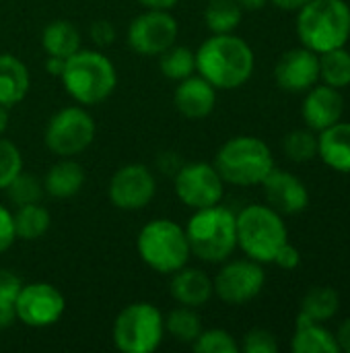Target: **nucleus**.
<instances>
[{
    "label": "nucleus",
    "instance_id": "1",
    "mask_svg": "<svg viewBox=\"0 0 350 353\" xmlns=\"http://www.w3.org/2000/svg\"><path fill=\"white\" fill-rule=\"evenodd\" d=\"M254 66V50L233 33H212L196 50V72L215 89H237L245 85Z\"/></svg>",
    "mask_w": 350,
    "mask_h": 353
},
{
    "label": "nucleus",
    "instance_id": "2",
    "mask_svg": "<svg viewBox=\"0 0 350 353\" xmlns=\"http://www.w3.org/2000/svg\"><path fill=\"white\" fill-rule=\"evenodd\" d=\"M60 81L66 93L80 105L105 101L116 85L118 72L113 62L97 50H78L64 62Z\"/></svg>",
    "mask_w": 350,
    "mask_h": 353
},
{
    "label": "nucleus",
    "instance_id": "3",
    "mask_svg": "<svg viewBox=\"0 0 350 353\" xmlns=\"http://www.w3.org/2000/svg\"><path fill=\"white\" fill-rule=\"evenodd\" d=\"M297 35L301 46L316 54L347 46L350 6L344 0H309L297 10Z\"/></svg>",
    "mask_w": 350,
    "mask_h": 353
},
{
    "label": "nucleus",
    "instance_id": "4",
    "mask_svg": "<svg viewBox=\"0 0 350 353\" xmlns=\"http://www.w3.org/2000/svg\"><path fill=\"white\" fill-rule=\"evenodd\" d=\"M190 252L204 263H225L237 248V219L227 207L196 209L184 228Z\"/></svg>",
    "mask_w": 350,
    "mask_h": 353
},
{
    "label": "nucleus",
    "instance_id": "5",
    "mask_svg": "<svg viewBox=\"0 0 350 353\" xmlns=\"http://www.w3.org/2000/svg\"><path fill=\"white\" fill-rule=\"evenodd\" d=\"M215 168L227 184L258 186L274 170L270 147L250 134L229 139L215 157Z\"/></svg>",
    "mask_w": 350,
    "mask_h": 353
},
{
    "label": "nucleus",
    "instance_id": "6",
    "mask_svg": "<svg viewBox=\"0 0 350 353\" xmlns=\"http://www.w3.org/2000/svg\"><path fill=\"white\" fill-rule=\"evenodd\" d=\"M237 219V246L256 263H272L278 248L289 242L283 215L268 205H250Z\"/></svg>",
    "mask_w": 350,
    "mask_h": 353
},
{
    "label": "nucleus",
    "instance_id": "7",
    "mask_svg": "<svg viewBox=\"0 0 350 353\" xmlns=\"http://www.w3.org/2000/svg\"><path fill=\"white\" fill-rule=\"evenodd\" d=\"M136 250L146 267L163 275L186 267L192 254L186 230L171 219H153L146 223L136 238Z\"/></svg>",
    "mask_w": 350,
    "mask_h": 353
},
{
    "label": "nucleus",
    "instance_id": "8",
    "mask_svg": "<svg viewBox=\"0 0 350 353\" xmlns=\"http://www.w3.org/2000/svg\"><path fill=\"white\" fill-rule=\"evenodd\" d=\"M113 343L122 353H153L165 337V316L149 302L128 304L113 323Z\"/></svg>",
    "mask_w": 350,
    "mask_h": 353
},
{
    "label": "nucleus",
    "instance_id": "9",
    "mask_svg": "<svg viewBox=\"0 0 350 353\" xmlns=\"http://www.w3.org/2000/svg\"><path fill=\"white\" fill-rule=\"evenodd\" d=\"M95 139V120L80 105L58 110L45 126V147L58 157H74L83 153Z\"/></svg>",
    "mask_w": 350,
    "mask_h": 353
},
{
    "label": "nucleus",
    "instance_id": "10",
    "mask_svg": "<svg viewBox=\"0 0 350 353\" xmlns=\"http://www.w3.org/2000/svg\"><path fill=\"white\" fill-rule=\"evenodd\" d=\"M173 184L177 199L194 211L219 205L225 194V180L217 168L206 161L184 163L175 172Z\"/></svg>",
    "mask_w": 350,
    "mask_h": 353
},
{
    "label": "nucleus",
    "instance_id": "11",
    "mask_svg": "<svg viewBox=\"0 0 350 353\" xmlns=\"http://www.w3.org/2000/svg\"><path fill=\"white\" fill-rule=\"evenodd\" d=\"M266 283V273L262 263L252 259L231 261L221 267L217 277L212 279V290L229 306H243L260 296Z\"/></svg>",
    "mask_w": 350,
    "mask_h": 353
},
{
    "label": "nucleus",
    "instance_id": "12",
    "mask_svg": "<svg viewBox=\"0 0 350 353\" xmlns=\"http://www.w3.org/2000/svg\"><path fill=\"white\" fill-rule=\"evenodd\" d=\"M14 310L17 321H21L23 325L31 329H45L62 319L66 310V300L56 285L35 281L21 285Z\"/></svg>",
    "mask_w": 350,
    "mask_h": 353
},
{
    "label": "nucleus",
    "instance_id": "13",
    "mask_svg": "<svg viewBox=\"0 0 350 353\" xmlns=\"http://www.w3.org/2000/svg\"><path fill=\"white\" fill-rule=\"evenodd\" d=\"M128 46L140 56H159L177 39V21L169 10L146 8L128 27Z\"/></svg>",
    "mask_w": 350,
    "mask_h": 353
},
{
    "label": "nucleus",
    "instance_id": "14",
    "mask_svg": "<svg viewBox=\"0 0 350 353\" xmlns=\"http://www.w3.org/2000/svg\"><path fill=\"white\" fill-rule=\"evenodd\" d=\"M157 192V182L153 172L142 163L122 165L109 180L107 196L113 207L122 211L144 209Z\"/></svg>",
    "mask_w": 350,
    "mask_h": 353
},
{
    "label": "nucleus",
    "instance_id": "15",
    "mask_svg": "<svg viewBox=\"0 0 350 353\" xmlns=\"http://www.w3.org/2000/svg\"><path fill=\"white\" fill-rule=\"evenodd\" d=\"M274 81L283 91L303 93L320 81V54L309 48L285 52L274 66Z\"/></svg>",
    "mask_w": 350,
    "mask_h": 353
},
{
    "label": "nucleus",
    "instance_id": "16",
    "mask_svg": "<svg viewBox=\"0 0 350 353\" xmlns=\"http://www.w3.org/2000/svg\"><path fill=\"white\" fill-rule=\"evenodd\" d=\"M262 188H264V196H266L268 207H272L281 215H297V213L305 211L309 205L307 186L297 176H293L291 172L274 168L264 178Z\"/></svg>",
    "mask_w": 350,
    "mask_h": 353
},
{
    "label": "nucleus",
    "instance_id": "17",
    "mask_svg": "<svg viewBox=\"0 0 350 353\" xmlns=\"http://www.w3.org/2000/svg\"><path fill=\"white\" fill-rule=\"evenodd\" d=\"M344 112V97L340 89L330 85H314L307 89V95L301 105V116L311 130H324L336 124Z\"/></svg>",
    "mask_w": 350,
    "mask_h": 353
},
{
    "label": "nucleus",
    "instance_id": "18",
    "mask_svg": "<svg viewBox=\"0 0 350 353\" xmlns=\"http://www.w3.org/2000/svg\"><path fill=\"white\" fill-rule=\"evenodd\" d=\"M173 103L177 112L190 120L206 118L217 105V89L204 77H188L179 81L173 93Z\"/></svg>",
    "mask_w": 350,
    "mask_h": 353
},
{
    "label": "nucleus",
    "instance_id": "19",
    "mask_svg": "<svg viewBox=\"0 0 350 353\" xmlns=\"http://www.w3.org/2000/svg\"><path fill=\"white\" fill-rule=\"evenodd\" d=\"M171 275V296L179 306L202 308L215 294L212 279L200 269L182 267Z\"/></svg>",
    "mask_w": 350,
    "mask_h": 353
},
{
    "label": "nucleus",
    "instance_id": "20",
    "mask_svg": "<svg viewBox=\"0 0 350 353\" xmlns=\"http://www.w3.org/2000/svg\"><path fill=\"white\" fill-rule=\"evenodd\" d=\"M318 157H322L328 168L340 174H350V122L338 120L336 124L320 130Z\"/></svg>",
    "mask_w": 350,
    "mask_h": 353
},
{
    "label": "nucleus",
    "instance_id": "21",
    "mask_svg": "<svg viewBox=\"0 0 350 353\" xmlns=\"http://www.w3.org/2000/svg\"><path fill=\"white\" fill-rule=\"evenodd\" d=\"M83 184H85V170L72 157H62L58 163H54L47 170L43 178V190L54 199H70L80 192Z\"/></svg>",
    "mask_w": 350,
    "mask_h": 353
},
{
    "label": "nucleus",
    "instance_id": "22",
    "mask_svg": "<svg viewBox=\"0 0 350 353\" xmlns=\"http://www.w3.org/2000/svg\"><path fill=\"white\" fill-rule=\"evenodd\" d=\"M31 79L27 66L12 54H0V105H14L25 99Z\"/></svg>",
    "mask_w": 350,
    "mask_h": 353
},
{
    "label": "nucleus",
    "instance_id": "23",
    "mask_svg": "<svg viewBox=\"0 0 350 353\" xmlns=\"http://www.w3.org/2000/svg\"><path fill=\"white\" fill-rule=\"evenodd\" d=\"M41 46L47 56L56 58H70L74 52L80 50V33L74 27V23L58 19L45 25L41 33Z\"/></svg>",
    "mask_w": 350,
    "mask_h": 353
},
{
    "label": "nucleus",
    "instance_id": "24",
    "mask_svg": "<svg viewBox=\"0 0 350 353\" xmlns=\"http://www.w3.org/2000/svg\"><path fill=\"white\" fill-rule=\"evenodd\" d=\"M12 223H14V236L19 240L31 242V240H39L50 230L52 215L39 203L21 205L12 213Z\"/></svg>",
    "mask_w": 350,
    "mask_h": 353
},
{
    "label": "nucleus",
    "instance_id": "25",
    "mask_svg": "<svg viewBox=\"0 0 350 353\" xmlns=\"http://www.w3.org/2000/svg\"><path fill=\"white\" fill-rule=\"evenodd\" d=\"M295 353H338L340 345L336 335L330 333L324 323H309L295 327V337L291 343Z\"/></svg>",
    "mask_w": 350,
    "mask_h": 353
},
{
    "label": "nucleus",
    "instance_id": "26",
    "mask_svg": "<svg viewBox=\"0 0 350 353\" xmlns=\"http://www.w3.org/2000/svg\"><path fill=\"white\" fill-rule=\"evenodd\" d=\"M340 310V296L332 288H311L303 300H301V310L307 314L314 323H326L334 319Z\"/></svg>",
    "mask_w": 350,
    "mask_h": 353
},
{
    "label": "nucleus",
    "instance_id": "27",
    "mask_svg": "<svg viewBox=\"0 0 350 353\" xmlns=\"http://www.w3.org/2000/svg\"><path fill=\"white\" fill-rule=\"evenodd\" d=\"M320 79L324 85L344 89L350 85V52L342 48L320 54Z\"/></svg>",
    "mask_w": 350,
    "mask_h": 353
},
{
    "label": "nucleus",
    "instance_id": "28",
    "mask_svg": "<svg viewBox=\"0 0 350 353\" xmlns=\"http://www.w3.org/2000/svg\"><path fill=\"white\" fill-rule=\"evenodd\" d=\"M165 333H169L179 343H194L202 333V321L196 308L177 306L165 319Z\"/></svg>",
    "mask_w": 350,
    "mask_h": 353
},
{
    "label": "nucleus",
    "instance_id": "29",
    "mask_svg": "<svg viewBox=\"0 0 350 353\" xmlns=\"http://www.w3.org/2000/svg\"><path fill=\"white\" fill-rule=\"evenodd\" d=\"M243 10L235 0H210L204 10L206 27L212 33H233L241 23Z\"/></svg>",
    "mask_w": 350,
    "mask_h": 353
},
{
    "label": "nucleus",
    "instance_id": "30",
    "mask_svg": "<svg viewBox=\"0 0 350 353\" xmlns=\"http://www.w3.org/2000/svg\"><path fill=\"white\" fill-rule=\"evenodd\" d=\"M159 68L171 81H184L196 72V52L184 46H171L159 54Z\"/></svg>",
    "mask_w": 350,
    "mask_h": 353
},
{
    "label": "nucleus",
    "instance_id": "31",
    "mask_svg": "<svg viewBox=\"0 0 350 353\" xmlns=\"http://www.w3.org/2000/svg\"><path fill=\"white\" fill-rule=\"evenodd\" d=\"M21 279L6 269H0V329H8L17 321V296L21 290Z\"/></svg>",
    "mask_w": 350,
    "mask_h": 353
},
{
    "label": "nucleus",
    "instance_id": "32",
    "mask_svg": "<svg viewBox=\"0 0 350 353\" xmlns=\"http://www.w3.org/2000/svg\"><path fill=\"white\" fill-rule=\"evenodd\" d=\"M283 149L291 161H311L314 157H318V137L311 130H293L285 137Z\"/></svg>",
    "mask_w": 350,
    "mask_h": 353
},
{
    "label": "nucleus",
    "instance_id": "33",
    "mask_svg": "<svg viewBox=\"0 0 350 353\" xmlns=\"http://www.w3.org/2000/svg\"><path fill=\"white\" fill-rule=\"evenodd\" d=\"M8 201L17 207L21 205H31V203H39L43 196V182H39L37 178L29 176V174H19L6 188Z\"/></svg>",
    "mask_w": 350,
    "mask_h": 353
},
{
    "label": "nucleus",
    "instance_id": "34",
    "mask_svg": "<svg viewBox=\"0 0 350 353\" xmlns=\"http://www.w3.org/2000/svg\"><path fill=\"white\" fill-rule=\"evenodd\" d=\"M194 352L198 353H237L239 345L233 339V335L225 329H208L198 335V339L192 343Z\"/></svg>",
    "mask_w": 350,
    "mask_h": 353
},
{
    "label": "nucleus",
    "instance_id": "35",
    "mask_svg": "<svg viewBox=\"0 0 350 353\" xmlns=\"http://www.w3.org/2000/svg\"><path fill=\"white\" fill-rule=\"evenodd\" d=\"M23 172V155L14 143L0 137V190Z\"/></svg>",
    "mask_w": 350,
    "mask_h": 353
},
{
    "label": "nucleus",
    "instance_id": "36",
    "mask_svg": "<svg viewBox=\"0 0 350 353\" xmlns=\"http://www.w3.org/2000/svg\"><path fill=\"white\" fill-rule=\"evenodd\" d=\"M245 353H276L278 352V343L274 333L266 331V329H252L245 333L241 347Z\"/></svg>",
    "mask_w": 350,
    "mask_h": 353
},
{
    "label": "nucleus",
    "instance_id": "37",
    "mask_svg": "<svg viewBox=\"0 0 350 353\" xmlns=\"http://www.w3.org/2000/svg\"><path fill=\"white\" fill-rule=\"evenodd\" d=\"M89 35H91V39H93L95 46L105 48V46H111L113 43V39H116V27L109 21L99 19V21L91 23Z\"/></svg>",
    "mask_w": 350,
    "mask_h": 353
},
{
    "label": "nucleus",
    "instance_id": "38",
    "mask_svg": "<svg viewBox=\"0 0 350 353\" xmlns=\"http://www.w3.org/2000/svg\"><path fill=\"white\" fill-rule=\"evenodd\" d=\"M17 240L14 236V223H12V213L0 205V254L6 252L12 242Z\"/></svg>",
    "mask_w": 350,
    "mask_h": 353
},
{
    "label": "nucleus",
    "instance_id": "39",
    "mask_svg": "<svg viewBox=\"0 0 350 353\" xmlns=\"http://www.w3.org/2000/svg\"><path fill=\"white\" fill-rule=\"evenodd\" d=\"M272 263H276L285 271H293V269H297L301 265V252L291 242H285L278 248V252H276V256H274Z\"/></svg>",
    "mask_w": 350,
    "mask_h": 353
},
{
    "label": "nucleus",
    "instance_id": "40",
    "mask_svg": "<svg viewBox=\"0 0 350 353\" xmlns=\"http://www.w3.org/2000/svg\"><path fill=\"white\" fill-rule=\"evenodd\" d=\"M336 341H338V345H340L342 352L350 353V319H347V321L340 325V329H338V333H336Z\"/></svg>",
    "mask_w": 350,
    "mask_h": 353
},
{
    "label": "nucleus",
    "instance_id": "41",
    "mask_svg": "<svg viewBox=\"0 0 350 353\" xmlns=\"http://www.w3.org/2000/svg\"><path fill=\"white\" fill-rule=\"evenodd\" d=\"M64 58H56V56H47V60H45V70L50 72V74H54V77H58L60 79V74H62V70H64Z\"/></svg>",
    "mask_w": 350,
    "mask_h": 353
},
{
    "label": "nucleus",
    "instance_id": "42",
    "mask_svg": "<svg viewBox=\"0 0 350 353\" xmlns=\"http://www.w3.org/2000/svg\"><path fill=\"white\" fill-rule=\"evenodd\" d=\"M146 8H157V10H171L179 0H138Z\"/></svg>",
    "mask_w": 350,
    "mask_h": 353
},
{
    "label": "nucleus",
    "instance_id": "43",
    "mask_svg": "<svg viewBox=\"0 0 350 353\" xmlns=\"http://www.w3.org/2000/svg\"><path fill=\"white\" fill-rule=\"evenodd\" d=\"M274 6H278L281 10H299L303 4H307L309 0H270Z\"/></svg>",
    "mask_w": 350,
    "mask_h": 353
},
{
    "label": "nucleus",
    "instance_id": "44",
    "mask_svg": "<svg viewBox=\"0 0 350 353\" xmlns=\"http://www.w3.org/2000/svg\"><path fill=\"white\" fill-rule=\"evenodd\" d=\"M235 2L241 6V10H260V8H264V4L268 0H235Z\"/></svg>",
    "mask_w": 350,
    "mask_h": 353
},
{
    "label": "nucleus",
    "instance_id": "45",
    "mask_svg": "<svg viewBox=\"0 0 350 353\" xmlns=\"http://www.w3.org/2000/svg\"><path fill=\"white\" fill-rule=\"evenodd\" d=\"M6 128H8V108L0 105V137L6 132Z\"/></svg>",
    "mask_w": 350,
    "mask_h": 353
}]
</instances>
